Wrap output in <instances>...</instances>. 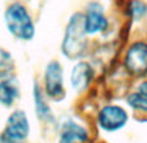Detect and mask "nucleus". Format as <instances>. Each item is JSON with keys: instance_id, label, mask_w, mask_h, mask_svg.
<instances>
[{"instance_id": "nucleus-15", "label": "nucleus", "mask_w": 147, "mask_h": 143, "mask_svg": "<svg viewBox=\"0 0 147 143\" xmlns=\"http://www.w3.org/2000/svg\"><path fill=\"white\" fill-rule=\"evenodd\" d=\"M131 87H134L136 90H138L139 92L147 95V78H142V80L134 81L133 85H131Z\"/></svg>"}, {"instance_id": "nucleus-6", "label": "nucleus", "mask_w": 147, "mask_h": 143, "mask_svg": "<svg viewBox=\"0 0 147 143\" xmlns=\"http://www.w3.org/2000/svg\"><path fill=\"white\" fill-rule=\"evenodd\" d=\"M99 69L89 57L81 59L68 70V88L76 98H86L92 91L99 77Z\"/></svg>"}, {"instance_id": "nucleus-8", "label": "nucleus", "mask_w": 147, "mask_h": 143, "mask_svg": "<svg viewBox=\"0 0 147 143\" xmlns=\"http://www.w3.org/2000/svg\"><path fill=\"white\" fill-rule=\"evenodd\" d=\"M55 133H64L77 143H94L98 139L92 122L83 120V116L77 113H63L59 116Z\"/></svg>"}, {"instance_id": "nucleus-4", "label": "nucleus", "mask_w": 147, "mask_h": 143, "mask_svg": "<svg viewBox=\"0 0 147 143\" xmlns=\"http://www.w3.org/2000/svg\"><path fill=\"white\" fill-rule=\"evenodd\" d=\"M38 78L45 94L53 104H60L67 100L69 94L68 72L60 59H50Z\"/></svg>"}, {"instance_id": "nucleus-13", "label": "nucleus", "mask_w": 147, "mask_h": 143, "mask_svg": "<svg viewBox=\"0 0 147 143\" xmlns=\"http://www.w3.org/2000/svg\"><path fill=\"white\" fill-rule=\"evenodd\" d=\"M125 17L134 25L147 20V0H125Z\"/></svg>"}, {"instance_id": "nucleus-9", "label": "nucleus", "mask_w": 147, "mask_h": 143, "mask_svg": "<svg viewBox=\"0 0 147 143\" xmlns=\"http://www.w3.org/2000/svg\"><path fill=\"white\" fill-rule=\"evenodd\" d=\"M33 126L28 111L21 107L11 109L4 122V127L0 133V142L12 140V142L28 143L31 137Z\"/></svg>"}, {"instance_id": "nucleus-11", "label": "nucleus", "mask_w": 147, "mask_h": 143, "mask_svg": "<svg viewBox=\"0 0 147 143\" xmlns=\"http://www.w3.org/2000/svg\"><path fill=\"white\" fill-rule=\"evenodd\" d=\"M22 98V87L16 72L0 73V105L7 109L18 107Z\"/></svg>"}, {"instance_id": "nucleus-12", "label": "nucleus", "mask_w": 147, "mask_h": 143, "mask_svg": "<svg viewBox=\"0 0 147 143\" xmlns=\"http://www.w3.org/2000/svg\"><path fill=\"white\" fill-rule=\"evenodd\" d=\"M124 104L129 109L131 117L139 122L147 121V95L130 87L124 94Z\"/></svg>"}, {"instance_id": "nucleus-10", "label": "nucleus", "mask_w": 147, "mask_h": 143, "mask_svg": "<svg viewBox=\"0 0 147 143\" xmlns=\"http://www.w3.org/2000/svg\"><path fill=\"white\" fill-rule=\"evenodd\" d=\"M31 102H33L31 104H33L34 117L39 122V125L45 129L55 132L59 116L55 112V108L52 105L53 103L48 99V96L42 88L38 77L34 78L33 85H31Z\"/></svg>"}, {"instance_id": "nucleus-7", "label": "nucleus", "mask_w": 147, "mask_h": 143, "mask_svg": "<svg viewBox=\"0 0 147 143\" xmlns=\"http://www.w3.org/2000/svg\"><path fill=\"white\" fill-rule=\"evenodd\" d=\"M83 28L91 39L102 38L109 34L112 21L107 13L106 5L99 0H90L82 9Z\"/></svg>"}, {"instance_id": "nucleus-1", "label": "nucleus", "mask_w": 147, "mask_h": 143, "mask_svg": "<svg viewBox=\"0 0 147 143\" xmlns=\"http://www.w3.org/2000/svg\"><path fill=\"white\" fill-rule=\"evenodd\" d=\"M92 39L85 31L83 28V16L82 11H76L69 14L64 25L63 35L60 40V55L68 61L86 59L91 55L94 48Z\"/></svg>"}, {"instance_id": "nucleus-17", "label": "nucleus", "mask_w": 147, "mask_h": 143, "mask_svg": "<svg viewBox=\"0 0 147 143\" xmlns=\"http://www.w3.org/2000/svg\"><path fill=\"white\" fill-rule=\"evenodd\" d=\"M94 143H106V142H103V140H99V139H96V140H95Z\"/></svg>"}, {"instance_id": "nucleus-2", "label": "nucleus", "mask_w": 147, "mask_h": 143, "mask_svg": "<svg viewBox=\"0 0 147 143\" xmlns=\"http://www.w3.org/2000/svg\"><path fill=\"white\" fill-rule=\"evenodd\" d=\"M4 25L8 34L20 43H30L36 35L33 12L21 0H13L4 11Z\"/></svg>"}, {"instance_id": "nucleus-3", "label": "nucleus", "mask_w": 147, "mask_h": 143, "mask_svg": "<svg viewBox=\"0 0 147 143\" xmlns=\"http://www.w3.org/2000/svg\"><path fill=\"white\" fill-rule=\"evenodd\" d=\"M131 115L126 105L117 102H104L98 105L92 115V125L96 133L116 134L130 124Z\"/></svg>"}, {"instance_id": "nucleus-16", "label": "nucleus", "mask_w": 147, "mask_h": 143, "mask_svg": "<svg viewBox=\"0 0 147 143\" xmlns=\"http://www.w3.org/2000/svg\"><path fill=\"white\" fill-rule=\"evenodd\" d=\"M55 134H56L55 143H77L72 137L64 134V133H55Z\"/></svg>"}, {"instance_id": "nucleus-5", "label": "nucleus", "mask_w": 147, "mask_h": 143, "mask_svg": "<svg viewBox=\"0 0 147 143\" xmlns=\"http://www.w3.org/2000/svg\"><path fill=\"white\" fill-rule=\"evenodd\" d=\"M120 66L122 74L131 82L147 78V38H134L125 44Z\"/></svg>"}, {"instance_id": "nucleus-14", "label": "nucleus", "mask_w": 147, "mask_h": 143, "mask_svg": "<svg viewBox=\"0 0 147 143\" xmlns=\"http://www.w3.org/2000/svg\"><path fill=\"white\" fill-rule=\"evenodd\" d=\"M16 72V60L11 51L0 44V73Z\"/></svg>"}]
</instances>
